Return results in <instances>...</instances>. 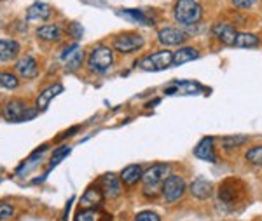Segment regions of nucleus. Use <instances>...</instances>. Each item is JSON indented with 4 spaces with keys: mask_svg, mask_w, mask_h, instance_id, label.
Segmentation results:
<instances>
[{
    "mask_svg": "<svg viewBox=\"0 0 262 221\" xmlns=\"http://www.w3.org/2000/svg\"><path fill=\"white\" fill-rule=\"evenodd\" d=\"M245 197V185L236 178H229L222 183V186L219 188V204L226 207H234L242 202Z\"/></svg>",
    "mask_w": 262,
    "mask_h": 221,
    "instance_id": "1",
    "label": "nucleus"
},
{
    "mask_svg": "<svg viewBox=\"0 0 262 221\" xmlns=\"http://www.w3.org/2000/svg\"><path fill=\"white\" fill-rule=\"evenodd\" d=\"M173 16L180 24H196L203 18V7L196 0H179L173 9Z\"/></svg>",
    "mask_w": 262,
    "mask_h": 221,
    "instance_id": "2",
    "label": "nucleus"
},
{
    "mask_svg": "<svg viewBox=\"0 0 262 221\" xmlns=\"http://www.w3.org/2000/svg\"><path fill=\"white\" fill-rule=\"evenodd\" d=\"M170 176V165L168 164H156L150 165L147 171L142 174V183H143V192L152 193L154 190H158L159 186H163L164 180Z\"/></svg>",
    "mask_w": 262,
    "mask_h": 221,
    "instance_id": "3",
    "label": "nucleus"
},
{
    "mask_svg": "<svg viewBox=\"0 0 262 221\" xmlns=\"http://www.w3.org/2000/svg\"><path fill=\"white\" fill-rule=\"evenodd\" d=\"M114 63V54L111 47H105V45H98L96 49H93L88 59V66L95 73H107L108 68Z\"/></svg>",
    "mask_w": 262,
    "mask_h": 221,
    "instance_id": "4",
    "label": "nucleus"
},
{
    "mask_svg": "<svg viewBox=\"0 0 262 221\" xmlns=\"http://www.w3.org/2000/svg\"><path fill=\"white\" fill-rule=\"evenodd\" d=\"M2 115L7 122H25L35 117V110H28L27 105L19 100H11L4 106Z\"/></svg>",
    "mask_w": 262,
    "mask_h": 221,
    "instance_id": "5",
    "label": "nucleus"
},
{
    "mask_svg": "<svg viewBox=\"0 0 262 221\" xmlns=\"http://www.w3.org/2000/svg\"><path fill=\"white\" fill-rule=\"evenodd\" d=\"M145 71H163L168 70L173 65V53L170 51H158V53L150 54V56H145L138 63Z\"/></svg>",
    "mask_w": 262,
    "mask_h": 221,
    "instance_id": "6",
    "label": "nucleus"
},
{
    "mask_svg": "<svg viewBox=\"0 0 262 221\" xmlns=\"http://www.w3.org/2000/svg\"><path fill=\"white\" fill-rule=\"evenodd\" d=\"M161 193L163 199L168 204H173L177 201H180L182 195L185 193V181L184 178L175 176V174H170V176L164 180L163 186H161Z\"/></svg>",
    "mask_w": 262,
    "mask_h": 221,
    "instance_id": "7",
    "label": "nucleus"
},
{
    "mask_svg": "<svg viewBox=\"0 0 262 221\" xmlns=\"http://www.w3.org/2000/svg\"><path fill=\"white\" fill-rule=\"evenodd\" d=\"M143 39L137 33H122V35L116 37L114 39V49L119 51L122 54H128V53H135V51L142 49L143 47Z\"/></svg>",
    "mask_w": 262,
    "mask_h": 221,
    "instance_id": "8",
    "label": "nucleus"
},
{
    "mask_svg": "<svg viewBox=\"0 0 262 221\" xmlns=\"http://www.w3.org/2000/svg\"><path fill=\"white\" fill-rule=\"evenodd\" d=\"M82 59H84V53L77 44L63 49V53H61V61H65V70H69V71L77 70V68L82 65Z\"/></svg>",
    "mask_w": 262,
    "mask_h": 221,
    "instance_id": "9",
    "label": "nucleus"
},
{
    "mask_svg": "<svg viewBox=\"0 0 262 221\" xmlns=\"http://www.w3.org/2000/svg\"><path fill=\"white\" fill-rule=\"evenodd\" d=\"M158 39L163 45H179V44H184V42L189 39V35L184 30H179V28H163V30H159Z\"/></svg>",
    "mask_w": 262,
    "mask_h": 221,
    "instance_id": "10",
    "label": "nucleus"
},
{
    "mask_svg": "<svg viewBox=\"0 0 262 221\" xmlns=\"http://www.w3.org/2000/svg\"><path fill=\"white\" fill-rule=\"evenodd\" d=\"M100 188L107 197L117 199L121 195V180L112 173H107L100 178Z\"/></svg>",
    "mask_w": 262,
    "mask_h": 221,
    "instance_id": "11",
    "label": "nucleus"
},
{
    "mask_svg": "<svg viewBox=\"0 0 262 221\" xmlns=\"http://www.w3.org/2000/svg\"><path fill=\"white\" fill-rule=\"evenodd\" d=\"M194 155H196L198 159H201V160H206V162H215V160H217V157H215L213 138H210V136L203 138L201 141L196 144V148H194Z\"/></svg>",
    "mask_w": 262,
    "mask_h": 221,
    "instance_id": "12",
    "label": "nucleus"
},
{
    "mask_svg": "<svg viewBox=\"0 0 262 221\" xmlns=\"http://www.w3.org/2000/svg\"><path fill=\"white\" fill-rule=\"evenodd\" d=\"M213 35L217 37L219 40L222 42V44H226V45H234V42H236V37H238V33H236V30L232 24L229 23H217L213 27Z\"/></svg>",
    "mask_w": 262,
    "mask_h": 221,
    "instance_id": "13",
    "label": "nucleus"
},
{
    "mask_svg": "<svg viewBox=\"0 0 262 221\" xmlns=\"http://www.w3.org/2000/svg\"><path fill=\"white\" fill-rule=\"evenodd\" d=\"M51 12H53L51 6H48V4H44V2H35L33 6L28 7L27 21H28V23H39V21H46L51 16Z\"/></svg>",
    "mask_w": 262,
    "mask_h": 221,
    "instance_id": "14",
    "label": "nucleus"
},
{
    "mask_svg": "<svg viewBox=\"0 0 262 221\" xmlns=\"http://www.w3.org/2000/svg\"><path fill=\"white\" fill-rule=\"evenodd\" d=\"M119 16L131 21V23L140 24V27H154L156 24V19H152L150 16H147L145 12L138 9H122L119 11Z\"/></svg>",
    "mask_w": 262,
    "mask_h": 221,
    "instance_id": "15",
    "label": "nucleus"
},
{
    "mask_svg": "<svg viewBox=\"0 0 262 221\" xmlns=\"http://www.w3.org/2000/svg\"><path fill=\"white\" fill-rule=\"evenodd\" d=\"M16 71H18V75H21L23 79L37 77V71H39V68H37V61L32 56L21 58L19 61L16 63Z\"/></svg>",
    "mask_w": 262,
    "mask_h": 221,
    "instance_id": "16",
    "label": "nucleus"
},
{
    "mask_svg": "<svg viewBox=\"0 0 262 221\" xmlns=\"http://www.w3.org/2000/svg\"><path fill=\"white\" fill-rule=\"evenodd\" d=\"M60 92H63V86L61 84H53L48 89L40 92L39 97H37V110H46L49 106V103L53 101V97H56Z\"/></svg>",
    "mask_w": 262,
    "mask_h": 221,
    "instance_id": "17",
    "label": "nucleus"
},
{
    "mask_svg": "<svg viewBox=\"0 0 262 221\" xmlns=\"http://www.w3.org/2000/svg\"><path fill=\"white\" fill-rule=\"evenodd\" d=\"M191 193L196 199H200V201H206L213 193V183L206 180H196L191 185Z\"/></svg>",
    "mask_w": 262,
    "mask_h": 221,
    "instance_id": "18",
    "label": "nucleus"
},
{
    "mask_svg": "<svg viewBox=\"0 0 262 221\" xmlns=\"http://www.w3.org/2000/svg\"><path fill=\"white\" fill-rule=\"evenodd\" d=\"M19 54V44L16 40L0 39V61H12Z\"/></svg>",
    "mask_w": 262,
    "mask_h": 221,
    "instance_id": "19",
    "label": "nucleus"
},
{
    "mask_svg": "<svg viewBox=\"0 0 262 221\" xmlns=\"http://www.w3.org/2000/svg\"><path fill=\"white\" fill-rule=\"evenodd\" d=\"M101 202H103V192L98 186H90L81 199V206L86 207V209L88 207H98Z\"/></svg>",
    "mask_w": 262,
    "mask_h": 221,
    "instance_id": "20",
    "label": "nucleus"
},
{
    "mask_svg": "<svg viewBox=\"0 0 262 221\" xmlns=\"http://www.w3.org/2000/svg\"><path fill=\"white\" fill-rule=\"evenodd\" d=\"M142 174H143V171H142L140 165L131 164V165H128V167H124L121 171V181L124 183V185L131 186V185H135L137 181L142 180Z\"/></svg>",
    "mask_w": 262,
    "mask_h": 221,
    "instance_id": "21",
    "label": "nucleus"
},
{
    "mask_svg": "<svg viewBox=\"0 0 262 221\" xmlns=\"http://www.w3.org/2000/svg\"><path fill=\"white\" fill-rule=\"evenodd\" d=\"M200 58V51L194 49V47H182L179 49L177 53H173V65L175 66H180L184 63H189L192 59H198Z\"/></svg>",
    "mask_w": 262,
    "mask_h": 221,
    "instance_id": "22",
    "label": "nucleus"
},
{
    "mask_svg": "<svg viewBox=\"0 0 262 221\" xmlns=\"http://www.w3.org/2000/svg\"><path fill=\"white\" fill-rule=\"evenodd\" d=\"M101 219H111V216H107L98 207H88V209H82L75 214V221H101Z\"/></svg>",
    "mask_w": 262,
    "mask_h": 221,
    "instance_id": "23",
    "label": "nucleus"
},
{
    "mask_svg": "<svg viewBox=\"0 0 262 221\" xmlns=\"http://www.w3.org/2000/svg\"><path fill=\"white\" fill-rule=\"evenodd\" d=\"M37 37L48 42H56L61 37V28L58 24H44V27L37 28Z\"/></svg>",
    "mask_w": 262,
    "mask_h": 221,
    "instance_id": "24",
    "label": "nucleus"
},
{
    "mask_svg": "<svg viewBox=\"0 0 262 221\" xmlns=\"http://www.w3.org/2000/svg\"><path fill=\"white\" fill-rule=\"evenodd\" d=\"M236 47H243V49H252L259 45V37L253 35V33H238L234 42Z\"/></svg>",
    "mask_w": 262,
    "mask_h": 221,
    "instance_id": "25",
    "label": "nucleus"
},
{
    "mask_svg": "<svg viewBox=\"0 0 262 221\" xmlns=\"http://www.w3.org/2000/svg\"><path fill=\"white\" fill-rule=\"evenodd\" d=\"M248 141V136H227V138L222 139V146L226 150H231V148H238Z\"/></svg>",
    "mask_w": 262,
    "mask_h": 221,
    "instance_id": "26",
    "label": "nucleus"
},
{
    "mask_svg": "<svg viewBox=\"0 0 262 221\" xmlns=\"http://www.w3.org/2000/svg\"><path fill=\"white\" fill-rule=\"evenodd\" d=\"M245 159H247L250 164L262 167V144H260V146L250 148V150H248L247 154H245Z\"/></svg>",
    "mask_w": 262,
    "mask_h": 221,
    "instance_id": "27",
    "label": "nucleus"
},
{
    "mask_svg": "<svg viewBox=\"0 0 262 221\" xmlns=\"http://www.w3.org/2000/svg\"><path fill=\"white\" fill-rule=\"evenodd\" d=\"M19 86L18 77L12 73H0V87L2 89H16Z\"/></svg>",
    "mask_w": 262,
    "mask_h": 221,
    "instance_id": "28",
    "label": "nucleus"
},
{
    "mask_svg": "<svg viewBox=\"0 0 262 221\" xmlns=\"http://www.w3.org/2000/svg\"><path fill=\"white\" fill-rule=\"evenodd\" d=\"M70 150H72L70 146H60L58 150H54L53 157H51V169H53L58 162H61V160L70 154Z\"/></svg>",
    "mask_w": 262,
    "mask_h": 221,
    "instance_id": "29",
    "label": "nucleus"
},
{
    "mask_svg": "<svg viewBox=\"0 0 262 221\" xmlns=\"http://www.w3.org/2000/svg\"><path fill=\"white\" fill-rule=\"evenodd\" d=\"M133 221H161V216L154 211H142L138 212Z\"/></svg>",
    "mask_w": 262,
    "mask_h": 221,
    "instance_id": "30",
    "label": "nucleus"
},
{
    "mask_svg": "<svg viewBox=\"0 0 262 221\" xmlns=\"http://www.w3.org/2000/svg\"><path fill=\"white\" fill-rule=\"evenodd\" d=\"M177 86H180L182 89H184L185 94H196V92L201 91V86H198L196 82H177Z\"/></svg>",
    "mask_w": 262,
    "mask_h": 221,
    "instance_id": "31",
    "label": "nucleus"
},
{
    "mask_svg": "<svg viewBox=\"0 0 262 221\" xmlns=\"http://www.w3.org/2000/svg\"><path fill=\"white\" fill-rule=\"evenodd\" d=\"M12 214H14V207L6 202H0V221L12 218Z\"/></svg>",
    "mask_w": 262,
    "mask_h": 221,
    "instance_id": "32",
    "label": "nucleus"
},
{
    "mask_svg": "<svg viewBox=\"0 0 262 221\" xmlns=\"http://www.w3.org/2000/svg\"><path fill=\"white\" fill-rule=\"evenodd\" d=\"M259 0H232V6L238 7V9H248V7L255 6Z\"/></svg>",
    "mask_w": 262,
    "mask_h": 221,
    "instance_id": "33",
    "label": "nucleus"
},
{
    "mask_svg": "<svg viewBox=\"0 0 262 221\" xmlns=\"http://www.w3.org/2000/svg\"><path fill=\"white\" fill-rule=\"evenodd\" d=\"M82 27L79 23H72V27H70V33L74 35V39H81L82 37Z\"/></svg>",
    "mask_w": 262,
    "mask_h": 221,
    "instance_id": "34",
    "label": "nucleus"
},
{
    "mask_svg": "<svg viewBox=\"0 0 262 221\" xmlns=\"http://www.w3.org/2000/svg\"><path fill=\"white\" fill-rule=\"evenodd\" d=\"M72 204H74V197H72L70 201H69V204H67L65 212H63V221H67V219H69V212H70V206H72Z\"/></svg>",
    "mask_w": 262,
    "mask_h": 221,
    "instance_id": "35",
    "label": "nucleus"
},
{
    "mask_svg": "<svg viewBox=\"0 0 262 221\" xmlns=\"http://www.w3.org/2000/svg\"><path fill=\"white\" fill-rule=\"evenodd\" d=\"M0 2H6V0H0Z\"/></svg>",
    "mask_w": 262,
    "mask_h": 221,
    "instance_id": "36",
    "label": "nucleus"
},
{
    "mask_svg": "<svg viewBox=\"0 0 262 221\" xmlns=\"http://www.w3.org/2000/svg\"><path fill=\"white\" fill-rule=\"evenodd\" d=\"M37 2H40V0H37Z\"/></svg>",
    "mask_w": 262,
    "mask_h": 221,
    "instance_id": "37",
    "label": "nucleus"
}]
</instances>
